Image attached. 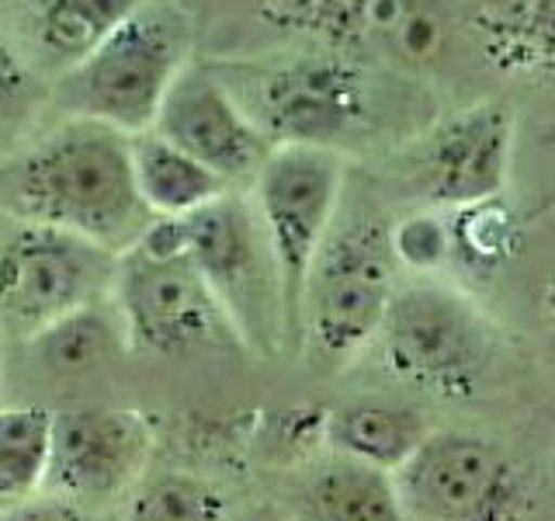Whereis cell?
Instances as JSON below:
<instances>
[{
    "label": "cell",
    "mask_w": 555,
    "mask_h": 521,
    "mask_svg": "<svg viewBox=\"0 0 555 521\" xmlns=\"http://www.w3.org/2000/svg\"><path fill=\"white\" fill-rule=\"evenodd\" d=\"M112 306L129 347L153 355H188L236 344L219 300L188 254L184 219L153 216L115 257Z\"/></svg>",
    "instance_id": "cell-3"
},
{
    "label": "cell",
    "mask_w": 555,
    "mask_h": 521,
    "mask_svg": "<svg viewBox=\"0 0 555 521\" xmlns=\"http://www.w3.org/2000/svg\"><path fill=\"white\" fill-rule=\"evenodd\" d=\"M39 84H35L28 63L0 39V139L22 129V122L31 115Z\"/></svg>",
    "instance_id": "cell-23"
},
{
    "label": "cell",
    "mask_w": 555,
    "mask_h": 521,
    "mask_svg": "<svg viewBox=\"0 0 555 521\" xmlns=\"http://www.w3.org/2000/svg\"><path fill=\"white\" fill-rule=\"evenodd\" d=\"M139 0H31V35L42 56L69 69L126 17Z\"/></svg>",
    "instance_id": "cell-20"
},
{
    "label": "cell",
    "mask_w": 555,
    "mask_h": 521,
    "mask_svg": "<svg viewBox=\"0 0 555 521\" xmlns=\"http://www.w3.org/2000/svg\"><path fill=\"white\" fill-rule=\"evenodd\" d=\"M375 341L396 379L441 399L473 396L493 361V338L479 309L438 282L396 289Z\"/></svg>",
    "instance_id": "cell-7"
},
{
    "label": "cell",
    "mask_w": 555,
    "mask_h": 521,
    "mask_svg": "<svg viewBox=\"0 0 555 521\" xmlns=\"http://www.w3.org/2000/svg\"><path fill=\"white\" fill-rule=\"evenodd\" d=\"M115 257L60 226L17 219L0 237V320L25 338L112 295Z\"/></svg>",
    "instance_id": "cell-10"
},
{
    "label": "cell",
    "mask_w": 555,
    "mask_h": 521,
    "mask_svg": "<svg viewBox=\"0 0 555 521\" xmlns=\"http://www.w3.org/2000/svg\"><path fill=\"white\" fill-rule=\"evenodd\" d=\"M392 483L406 521H520L528 508L511 452L468 431H430Z\"/></svg>",
    "instance_id": "cell-9"
},
{
    "label": "cell",
    "mask_w": 555,
    "mask_h": 521,
    "mask_svg": "<svg viewBox=\"0 0 555 521\" xmlns=\"http://www.w3.org/2000/svg\"><path fill=\"white\" fill-rule=\"evenodd\" d=\"M129 156H132L135 191L150 216H167V219L191 216L195 208L208 205L222 191L233 188L216 170L198 164L195 156L173 147L156 129L129 136Z\"/></svg>",
    "instance_id": "cell-16"
},
{
    "label": "cell",
    "mask_w": 555,
    "mask_h": 521,
    "mask_svg": "<svg viewBox=\"0 0 555 521\" xmlns=\"http://www.w3.org/2000/svg\"><path fill=\"white\" fill-rule=\"evenodd\" d=\"M392 226L354 219L334 226L306 278L299 347L320 369H344L382 327L396 292Z\"/></svg>",
    "instance_id": "cell-4"
},
{
    "label": "cell",
    "mask_w": 555,
    "mask_h": 521,
    "mask_svg": "<svg viewBox=\"0 0 555 521\" xmlns=\"http://www.w3.org/2000/svg\"><path fill=\"white\" fill-rule=\"evenodd\" d=\"M191 63V17L170 0H139L80 63L60 74L56 94L74 118L121 136L153 129L173 77Z\"/></svg>",
    "instance_id": "cell-2"
},
{
    "label": "cell",
    "mask_w": 555,
    "mask_h": 521,
    "mask_svg": "<svg viewBox=\"0 0 555 521\" xmlns=\"http://www.w3.org/2000/svg\"><path fill=\"white\" fill-rule=\"evenodd\" d=\"M126 521H230V504L195 473H167L135 486Z\"/></svg>",
    "instance_id": "cell-22"
},
{
    "label": "cell",
    "mask_w": 555,
    "mask_h": 521,
    "mask_svg": "<svg viewBox=\"0 0 555 521\" xmlns=\"http://www.w3.org/2000/svg\"><path fill=\"white\" fill-rule=\"evenodd\" d=\"M0 521H91V518H87V511L77 508V504L42 491L22 504H14L8 511H0Z\"/></svg>",
    "instance_id": "cell-25"
},
{
    "label": "cell",
    "mask_w": 555,
    "mask_h": 521,
    "mask_svg": "<svg viewBox=\"0 0 555 521\" xmlns=\"http://www.w3.org/2000/svg\"><path fill=\"white\" fill-rule=\"evenodd\" d=\"M344 164L334 150L271 147L254 174V208L264 226L282 289L285 344L299 347V313L312 260L337 223Z\"/></svg>",
    "instance_id": "cell-6"
},
{
    "label": "cell",
    "mask_w": 555,
    "mask_h": 521,
    "mask_svg": "<svg viewBox=\"0 0 555 521\" xmlns=\"http://www.w3.org/2000/svg\"><path fill=\"white\" fill-rule=\"evenodd\" d=\"M52 410L4 407L0 410V511L42 494L49 462Z\"/></svg>",
    "instance_id": "cell-21"
},
{
    "label": "cell",
    "mask_w": 555,
    "mask_h": 521,
    "mask_svg": "<svg viewBox=\"0 0 555 521\" xmlns=\"http://www.w3.org/2000/svg\"><path fill=\"white\" fill-rule=\"evenodd\" d=\"M292 521H406L392 473L340 452L302 469L288 494Z\"/></svg>",
    "instance_id": "cell-15"
},
{
    "label": "cell",
    "mask_w": 555,
    "mask_h": 521,
    "mask_svg": "<svg viewBox=\"0 0 555 521\" xmlns=\"http://www.w3.org/2000/svg\"><path fill=\"white\" fill-rule=\"evenodd\" d=\"M389 237H392L396 260H406L413 268H430L448 254V233L427 216L406 219L403 226H392Z\"/></svg>",
    "instance_id": "cell-24"
},
{
    "label": "cell",
    "mask_w": 555,
    "mask_h": 521,
    "mask_svg": "<svg viewBox=\"0 0 555 521\" xmlns=\"http://www.w3.org/2000/svg\"><path fill=\"white\" fill-rule=\"evenodd\" d=\"M153 452V428L143 414L115 407H74L52 414L46 494L77 508H108L132 497Z\"/></svg>",
    "instance_id": "cell-12"
},
{
    "label": "cell",
    "mask_w": 555,
    "mask_h": 521,
    "mask_svg": "<svg viewBox=\"0 0 555 521\" xmlns=\"http://www.w3.org/2000/svg\"><path fill=\"white\" fill-rule=\"evenodd\" d=\"M35 358L42 361V369L52 376H83L101 369L104 361L126 352V330L112 306V295L101 303L80 306L66 313L56 323L42 327L39 334L28 338Z\"/></svg>",
    "instance_id": "cell-19"
},
{
    "label": "cell",
    "mask_w": 555,
    "mask_h": 521,
    "mask_svg": "<svg viewBox=\"0 0 555 521\" xmlns=\"http://www.w3.org/2000/svg\"><path fill=\"white\" fill-rule=\"evenodd\" d=\"M153 129L208 170H216L225 185L250 181L271 153L264 132L240 109L216 66L195 60L173 77Z\"/></svg>",
    "instance_id": "cell-13"
},
{
    "label": "cell",
    "mask_w": 555,
    "mask_h": 521,
    "mask_svg": "<svg viewBox=\"0 0 555 521\" xmlns=\"http://www.w3.org/2000/svg\"><path fill=\"white\" fill-rule=\"evenodd\" d=\"M216 74L271 147L334 150L372 115L364 66L330 49L260 66H216Z\"/></svg>",
    "instance_id": "cell-5"
},
{
    "label": "cell",
    "mask_w": 555,
    "mask_h": 521,
    "mask_svg": "<svg viewBox=\"0 0 555 521\" xmlns=\"http://www.w3.org/2000/svg\"><path fill=\"white\" fill-rule=\"evenodd\" d=\"M323 434L330 452L375 466L382 473H396L427 439L430 428L413 407L361 399V404H347L330 414Z\"/></svg>",
    "instance_id": "cell-17"
},
{
    "label": "cell",
    "mask_w": 555,
    "mask_h": 521,
    "mask_svg": "<svg viewBox=\"0 0 555 521\" xmlns=\"http://www.w3.org/2000/svg\"><path fill=\"white\" fill-rule=\"evenodd\" d=\"M181 219L188 254L219 300L236 344L278 352V344H285L282 289L250 195L222 191L219 199Z\"/></svg>",
    "instance_id": "cell-8"
},
{
    "label": "cell",
    "mask_w": 555,
    "mask_h": 521,
    "mask_svg": "<svg viewBox=\"0 0 555 521\" xmlns=\"http://www.w3.org/2000/svg\"><path fill=\"white\" fill-rule=\"evenodd\" d=\"M476 35L493 66L542 74L555 66V0H482Z\"/></svg>",
    "instance_id": "cell-18"
},
{
    "label": "cell",
    "mask_w": 555,
    "mask_h": 521,
    "mask_svg": "<svg viewBox=\"0 0 555 521\" xmlns=\"http://www.w3.org/2000/svg\"><path fill=\"white\" fill-rule=\"evenodd\" d=\"M514 115L507 104L490 101L465 109L427 139L416 156V185L438 205L493 202L511 170Z\"/></svg>",
    "instance_id": "cell-14"
},
{
    "label": "cell",
    "mask_w": 555,
    "mask_h": 521,
    "mask_svg": "<svg viewBox=\"0 0 555 521\" xmlns=\"http://www.w3.org/2000/svg\"><path fill=\"white\" fill-rule=\"evenodd\" d=\"M0 191L17 219L60 226L112 254L153 219L132 181L129 136L91 118H74L25 150L0 174Z\"/></svg>",
    "instance_id": "cell-1"
},
{
    "label": "cell",
    "mask_w": 555,
    "mask_h": 521,
    "mask_svg": "<svg viewBox=\"0 0 555 521\" xmlns=\"http://www.w3.org/2000/svg\"><path fill=\"white\" fill-rule=\"evenodd\" d=\"M264 17L340 56L396 69H427L448 46L444 0H268Z\"/></svg>",
    "instance_id": "cell-11"
}]
</instances>
